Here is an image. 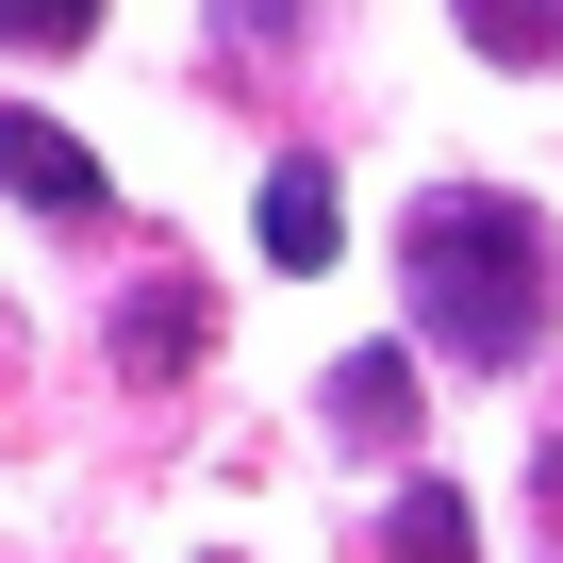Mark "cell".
I'll return each instance as SVG.
<instances>
[{"label": "cell", "instance_id": "obj_5", "mask_svg": "<svg viewBox=\"0 0 563 563\" xmlns=\"http://www.w3.org/2000/svg\"><path fill=\"white\" fill-rule=\"evenodd\" d=\"M481 67H563V0H448Z\"/></svg>", "mask_w": 563, "mask_h": 563}, {"label": "cell", "instance_id": "obj_7", "mask_svg": "<svg viewBox=\"0 0 563 563\" xmlns=\"http://www.w3.org/2000/svg\"><path fill=\"white\" fill-rule=\"evenodd\" d=\"M183 349H199V282H183V265H166V282H150V299H133V316H117V365H133V382H166V365H183Z\"/></svg>", "mask_w": 563, "mask_h": 563}, {"label": "cell", "instance_id": "obj_1", "mask_svg": "<svg viewBox=\"0 0 563 563\" xmlns=\"http://www.w3.org/2000/svg\"><path fill=\"white\" fill-rule=\"evenodd\" d=\"M398 282H415V332H431L448 365H481V382L563 332V232H547L514 183H431V199L398 216Z\"/></svg>", "mask_w": 563, "mask_h": 563}, {"label": "cell", "instance_id": "obj_2", "mask_svg": "<svg viewBox=\"0 0 563 563\" xmlns=\"http://www.w3.org/2000/svg\"><path fill=\"white\" fill-rule=\"evenodd\" d=\"M0 183H18L34 216H84V199H100V150H84L67 117H0Z\"/></svg>", "mask_w": 563, "mask_h": 563}, {"label": "cell", "instance_id": "obj_6", "mask_svg": "<svg viewBox=\"0 0 563 563\" xmlns=\"http://www.w3.org/2000/svg\"><path fill=\"white\" fill-rule=\"evenodd\" d=\"M265 265H332V166H265Z\"/></svg>", "mask_w": 563, "mask_h": 563}, {"label": "cell", "instance_id": "obj_4", "mask_svg": "<svg viewBox=\"0 0 563 563\" xmlns=\"http://www.w3.org/2000/svg\"><path fill=\"white\" fill-rule=\"evenodd\" d=\"M382 563H481V514H464L448 481H398V514H382Z\"/></svg>", "mask_w": 563, "mask_h": 563}, {"label": "cell", "instance_id": "obj_3", "mask_svg": "<svg viewBox=\"0 0 563 563\" xmlns=\"http://www.w3.org/2000/svg\"><path fill=\"white\" fill-rule=\"evenodd\" d=\"M332 431H349V448H398V431H415V349H349V365H332Z\"/></svg>", "mask_w": 563, "mask_h": 563}, {"label": "cell", "instance_id": "obj_8", "mask_svg": "<svg viewBox=\"0 0 563 563\" xmlns=\"http://www.w3.org/2000/svg\"><path fill=\"white\" fill-rule=\"evenodd\" d=\"M100 0H0V51H84Z\"/></svg>", "mask_w": 563, "mask_h": 563}]
</instances>
